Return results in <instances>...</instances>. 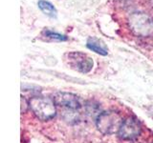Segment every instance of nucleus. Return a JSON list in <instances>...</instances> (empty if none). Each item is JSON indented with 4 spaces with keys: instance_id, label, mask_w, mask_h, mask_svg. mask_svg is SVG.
Instances as JSON below:
<instances>
[{
    "instance_id": "12",
    "label": "nucleus",
    "mask_w": 153,
    "mask_h": 143,
    "mask_svg": "<svg viewBox=\"0 0 153 143\" xmlns=\"http://www.w3.org/2000/svg\"><path fill=\"white\" fill-rule=\"evenodd\" d=\"M152 143H153V142H152Z\"/></svg>"
},
{
    "instance_id": "10",
    "label": "nucleus",
    "mask_w": 153,
    "mask_h": 143,
    "mask_svg": "<svg viewBox=\"0 0 153 143\" xmlns=\"http://www.w3.org/2000/svg\"><path fill=\"white\" fill-rule=\"evenodd\" d=\"M28 108H30V106H29V101H27L25 97H21V113L22 114L26 113Z\"/></svg>"
},
{
    "instance_id": "4",
    "label": "nucleus",
    "mask_w": 153,
    "mask_h": 143,
    "mask_svg": "<svg viewBox=\"0 0 153 143\" xmlns=\"http://www.w3.org/2000/svg\"><path fill=\"white\" fill-rule=\"evenodd\" d=\"M64 60L71 69L82 74L89 73L94 65L93 59L86 54L80 52H68L64 55Z\"/></svg>"
},
{
    "instance_id": "1",
    "label": "nucleus",
    "mask_w": 153,
    "mask_h": 143,
    "mask_svg": "<svg viewBox=\"0 0 153 143\" xmlns=\"http://www.w3.org/2000/svg\"><path fill=\"white\" fill-rule=\"evenodd\" d=\"M128 26L136 36H149L153 33V17L143 12L133 13L128 17Z\"/></svg>"
},
{
    "instance_id": "2",
    "label": "nucleus",
    "mask_w": 153,
    "mask_h": 143,
    "mask_svg": "<svg viewBox=\"0 0 153 143\" xmlns=\"http://www.w3.org/2000/svg\"><path fill=\"white\" fill-rule=\"evenodd\" d=\"M29 106L35 116L42 121L50 120L56 114V104L53 98L45 97H33L29 100Z\"/></svg>"
},
{
    "instance_id": "8",
    "label": "nucleus",
    "mask_w": 153,
    "mask_h": 143,
    "mask_svg": "<svg viewBox=\"0 0 153 143\" xmlns=\"http://www.w3.org/2000/svg\"><path fill=\"white\" fill-rule=\"evenodd\" d=\"M37 6L40 11L44 14H46L47 16H49L51 18H56L57 11L51 2L47 1V0H38Z\"/></svg>"
},
{
    "instance_id": "6",
    "label": "nucleus",
    "mask_w": 153,
    "mask_h": 143,
    "mask_svg": "<svg viewBox=\"0 0 153 143\" xmlns=\"http://www.w3.org/2000/svg\"><path fill=\"white\" fill-rule=\"evenodd\" d=\"M53 100L56 105L67 110L76 111L81 107L80 98L74 94L65 93V92H56L53 94Z\"/></svg>"
},
{
    "instance_id": "11",
    "label": "nucleus",
    "mask_w": 153,
    "mask_h": 143,
    "mask_svg": "<svg viewBox=\"0 0 153 143\" xmlns=\"http://www.w3.org/2000/svg\"><path fill=\"white\" fill-rule=\"evenodd\" d=\"M121 1H123H123H126V0H121Z\"/></svg>"
},
{
    "instance_id": "7",
    "label": "nucleus",
    "mask_w": 153,
    "mask_h": 143,
    "mask_svg": "<svg viewBox=\"0 0 153 143\" xmlns=\"http://www.w3.org/2000/svg\"><path fill=\"white\" fill-rule=\"evenodd\" d=\"M86 47L89 50L95 52L96 54L100 55H108V48L106 44L100 38L96 36H90L86 41Z\"/></svg>"
},
{
    "instance_id": "3",
    "label": "nucleus",
    "mask_w": 153,
    "mask_h": 143,
    "mask_svg": "<svg viewBox=\"0 0 153 143\" xmlns=\"http://www.w3.org/2000/svg\"><path fill=\"white\" fill-rule=\"evenodd\" d=\"M123 122V117L119 113L115 111H105L98 116L96 125L102 135H114L119 133Z\"/></svg>"
},
{
    "instance_id": "9",
    "label": "nucleus",
    "mask_w": 153,
    "mask_h": 143,
    "mask_svg": "<svg viewBox=\"0 0 153 143\" xmlns=\"http://www.w3.org/2000/svg\"><path fill=\"white\" fill-rule=\"evenodd\" d=\"M42 35L43 36H45L46 38H49L51 40H54V41H66L68 40V37L64 35H61V33L57 32H54V31H51L49 29H44L42 31Z\"/></svg>"
},
{
    "instance_id": "5",
    "label": "nucleus",
    "mask_w": 153,
    "mask_h": 143,
    "mask_svg": "<svg viewBox=\"0 0 153 143\" xmlns=\"http://www.w3.org/2000/svg\"><path fill=\"white\" fill-rule=\"evenodd\" d=\"M142 125L136 117L129 116L124 119L118 133L119 136L123 140H133L141 135Z\"/></svg>"
}]
</instances>
